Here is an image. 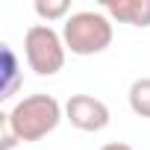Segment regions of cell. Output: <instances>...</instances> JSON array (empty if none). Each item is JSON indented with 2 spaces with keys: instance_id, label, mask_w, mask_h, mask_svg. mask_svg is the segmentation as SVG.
<instances>
[{
  "instance_id": "cell-1",
  "label": "cell",
  "mask_w": 150,
  "mask_h": 150,
  "mask_svg": "<svg viewBox=\"0 0 150 150\" xmlns=\"http://www.w3.org/2000/svg\"><path fill=\"white\" fill-rule=\"evenodd\" d=\"M62 112L65 109L53 94H30L18 100L12 112H6V121L18 135V141H41L59 127Z\"/></svg>"
},
{
  "instance_id": "cell-2",
  "label": "cell",
  "mask_w": 150,
  "mask_h": 150,
  "mask_svg": "<svg viewBox=\"0 0 150 150\" xmlns=\"http://www.w3.org/2000/svg\"><path fill=\"white\" fill-rule=\"evenodd\" d=\"M112 21L106 12H74L62 27V41L74 56H94L112 44Z\"/></svg>"
},
{
  "instance_id": "cell-3",
  "label": "cell",
  "mask_w": 150,
  "mask_h": 150,
  "mask_svg": "<svg viewBox=\"0 0 150 150\" xmlns=\"http://www.w3.org/2000/svg\"><path fill=\"white\" fill-rule=\"evenodd\" d=\"M65 41L62 35L47 27V24H33L24 35V56L30 71H35L38 77H53L65 68Z\"/></svg>"
},
{
  "instance_id": "cell-4",
  "label": "cell",
  "mask_w": 150,
  "mask_h": 150,
  "mask_svg": "<svg viewBox=\"0 0 150 150\" xmlns=\"http://www.w3.org/2000/svg\"><path fill=\"white\" fill-rule=\"evenodd\" d=\"M65 118L71 121V127H77L83 132H100L112 121L109 106L91 94H71L65 103Z\"/></svg>"
},
{
  "instance_id": "cell-5",
  "label": "cell",
  "mask_w": 150,
  "mask_h": 150,
  "mask_svg": "<svg viewBox=\"0 0 150 150\" xmlns=\"http://www.w3.org/2000/svg\"><path fill=\"white\" fill-rule=\"evenodd\" d=\"M103 12L129 27H150V0H106Z\"/></svg>"
},
{
  "instance_id": "cell-6",
  "label": "cell",
  "mask_w": 150,
  "mask_h": 150,
  "mask_svg": "<svg viewBox=\"0 0 150 150\" xmlns=\"http://www.w3.org/2000/svg\"><path fill=\"white\" fill-rule=\"evenodd\" d=\"M129 109L138 115V118H150V77H141L129 86Z\"/></svg>"
},
{
  "instance_id": "cell-7",
  "label": "cell",
  "mask_w": 150,
  "mask_h": 150,
  "mask_svg": "<svg viewBox=\"0 0 150 150\" xmlns=\"http://www.w3.org/2000/svg\"><path fill=\"white\" fill-rule=\"evenodd\" d=\"M33 9H35V15L41 21H59V18H65L71 12V3L68 0H35Z\"/></svg>"
},
{
  "instance_id": "cell-8",
  "label": "cell",
  "mask_w": 150,
  "mask_h": 150,
  "mask_svg": "<svg viewBox=\"0 0 150 150\" xmlns=\"http://www.w3.org/2000/svg\"><path fill=\"white\" fill-rule=\"evenodd\" d=\"M0 118H3V121H0V124H3V135H0V150H12V147L18 144V135L12 132V127H9L6 115H0Z\"/></svg>"
},
{
  "instance_id": "cell-9",
  "label": "cell",
  "mask_w": 150,
  "mask_h": 150,
  "mask_svg": "<svg viewBox=\"0 0 150 150\" xmlns=\"http://www.w3.org/2000/svg\"><path fill=\"white\" fill-rule=\"evenodd\" d=\"M100 150H132L129 144H124V141H109V144H103Z\"/></svg>"
}]
</instances>
